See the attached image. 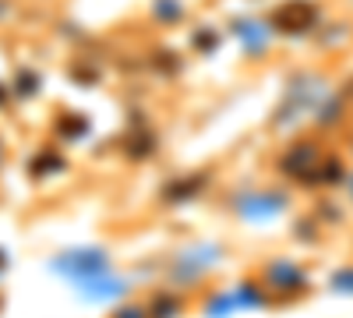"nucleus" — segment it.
Returning <instances> with one entry per match:
<instances>
[{
    "mask_svg": "<svg viewBox=\"0 0 353 318\" xmlns=\"http://www.w3.org/2000/svg\"><path fill=\"white\" fill-rule=\"evenodd\" d=\"M269 279L279 283V286H293V283H301L304 276H301V269H293V266H272L269 269Z\"/></svg>",
    "mask_w": 353,
    "mask_h": 318,
    "instance_id": "2",
    "label": "nucleus"
},
{
    "mask_svg": "<svg viewBox=\"0 0 353 318\" xmlns=\"http://www.w3.org/2000/svg\"><path fill=\"white\" fill-rule=\"evenodd\" d=\"M286 206V198L283 195H265V191H258V195H244V198H237V209L248 216V219H261V216H272L276 209H283Z\"/></svg>",
    "mask_w": 353,
    "mask_h": 318,
    "instance_id": "1",
    "label": "nucleus"
},
{
    "mask_svg": "<svg viewBox=\"0 0 353 318\" xmlns=\"http://www.w3.org/2000/svg\"><path fill=\"white\" fill-rule=\"evenodd\" d=\"M113 318H145V311H141V308H134V304H131V308H121V311H117V315H113Z\"/></svg>",
    "mask_w": 353,
    "mask_h": 318,
    "instance_id": "3",
    "label": "nucleus"
},
{
    "mask_svg": "<svg viewBox=\"0 0 353 318\" xmlns=\"http://www.w3.org/2000/svg\"><path fill=\"white\" fill-rule=\"evenodd\" d=\"M318 177H321V181H325V166H321V170H318ZM329 177H339V166H336V163H332V170H329Z\"/></svg>",
    "mask_w": 353,
    "mask_h": 318,
    "instance_id": "4",
    "label": "nucleus"
},
{
    "mask_svg": "<svg viewBox=\"0 0 353 318\" xmlns=\"http://www.w3.org/2000/svg\"><path fill=\"white\" fill-rule=\"evenodd\" d=\"M336 283H339V286H353V276H339Z\"/></svg>",
    "mask_w": 353,
    "mask_h": 318,
    "instance_id": "5",
    "label": "nucleus"
}]
</instances>
